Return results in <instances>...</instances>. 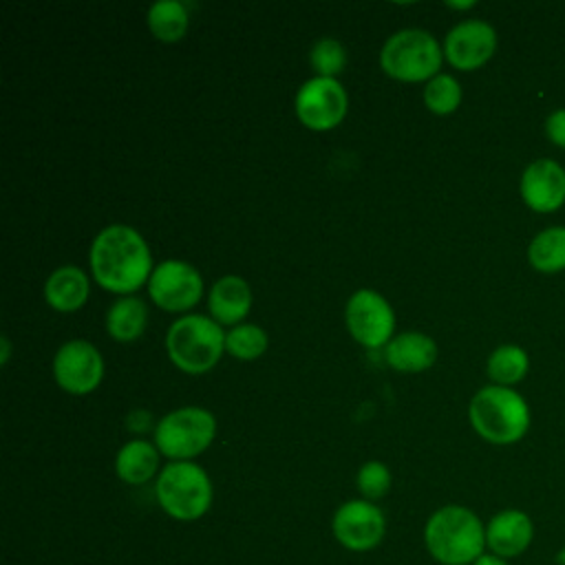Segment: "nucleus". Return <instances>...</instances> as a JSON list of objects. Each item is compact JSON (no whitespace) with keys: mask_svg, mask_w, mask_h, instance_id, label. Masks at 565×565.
I'll return each mask as SVG.
<instances>
[{"mask_svg":"<svg viewBox=\"0 0 565 565\" xmlns=\"http://www.w3.org/2000/svg\"><path fill=\"white\" fill-rule=\"evenodd\" d=\"M95 282L113 294L132 296L152 276V256L143 236L124 223L104 227L88 252Z\"/></svg>","mask_w":565,"mask_h":565,"instance_id":"obj_1","label":"nucleus"},{"mask_svg":"<svg viewBox=\"0 0 565 565\" xmlns=\"http://www.w3.org/2000/svg\"><path fill=\"white\" fill-rule=\"evenodd\" d=\"M424 543L441 565H472L486 550V527L472 510L444 505L428 516Z\"/></svg>","mask_w":565,"mask_h":565,"instance_id":"obj_2","label":"nucleus"},{"mask_svg":"<svg viewBox=\"0 0 565 565\" xmlns=\"http://www.w3.org/2000/svg\"><path fill=\"white\" fill-rule=\"evenodd\" d=\"M468 419L475 433L497 446H510L525 437L530 428V406L512 386L488 384L468 404Z\"/></svg>","mask_w":565,"mask_h":565,"instance_id":"obj_3","label":"nucleus"},{"mask_svg":"<svg viewBox=\"0 0 565 565\" xmlns=\"http://www.w3.org/2000/svg\"><path fill=\"white\" fill-rule=\"evenodd\" d=\"M170 362L190 375L210 371L225 351V333L214 318L188 313L174 320L166 333Z\"/></svg>","mask_w":565,"mask_h":565,"instance_id":"obj_4","label":"nucleus"},{"mask_svg":"<svg viewBox=\"0 0 565 565\" xmlns=\"http://www.w3.org/2000/svg\"><path fill=\"white\" fill-rule=\"evenodd\" d=\"M154 494L161 510L177 521H196L212 505V481L194 461H170L161 468Z\"/></svg>","mask_w":565,"mask_h":565,"instance_id":"obj_5","label":"nucleus"},{"mask_svg":"<svg viewBox=\"0 0 565 565\" xmlns=\"http://www.w3.org/2000/svg\"><path fill=\"white\" fill-rule=\"evenodd\" d=\"M444 60V49L433 33L424 29H402L393 33L382 51L380 66L382 71L399 82H428L439 75Z\"/></svg>","mask_w":565,"mask_h":565,"instance_id":"obj_6","label":"nucleus"},{"mask_svg":"<svg viewBox=\"0 0 565 565\" xmlns=\"http://www.w3.org/2000/svg\"><path fill=\"white\" fill-rule=\"evenodd\" d=\"M216 437V417L201 406H183L154 426V446L172 461H190Z\"/></svg>","mask_w":565,"mask_h":565,"instance_id":"obj_7","label":"nucleus"},{"mask_svg":"<svg viewBox=\"0 0 565 565\" xmlns=\"http://www.w3.org/2000/svg\"><path fill=\"white\" fill-rule=\"evenodd\" d=\"M344 322L353 340L366 349H380L393 340V307L382 294L373 289H358L347 300Z\"/></svg>","mask_w":565,"mask_h":565,"instance_id":"obj_8","label":"nucleus"},{"mask_svg":"<svg viewBox=\"0 0 565 565\" xmlns=\"http://www.w3.org/2000/svg\"><path fill=\"white\" fill-rule=\"evenodd\" d=\"M347 90L335 77L307 79L294 99L296 117L309 130L324 132L335 128L347 115Z\"/></svg>","mask_w":565,"mask_h":565,"instance_id":"obj_9","label":"nucleus"},{"mask_svg":"<svg viewBox=\"0 0 565 565\" xmlns=\"http://www.w3.org/2000/svg\"><path fill=\"white\" fill-rule=\"evenodd\" d=\"M148 296L163 311H188L203 296V278L194 265L170 258L152 269Z\"/></svg>","mask_w":565,"mask_h":565,"instance_id":"obj_10","label":"nucleus"},{"mask_svg":"<svg viewBox=\"0 0 565 565\" xmlns=\"http://www.w3.org/2000/svg\"><path fill=\"white\" fill-rule=\"evenodd\" d=\"M331 532L342 547L351 552H369L382 543L386 519L373 501L351 499L335 510Z\"/></svg>","mask_w":565,"mask_h":565,"instance_id":"obj_11","label":"nucleus"},{"mask_svg":"<svg viewBox=\"0 0 565 565\" xmlns=\"http://www.w3.org/2000/svg\"><path fill=\"white\" fill-rule=\"evenodd\" d=\"M53 377L62 391L86 395L95 391L104 377V358L95 344L86 340H68L53 358Z\"/></svg>","mask_w":565,"mask_h":565,"instance_id":"obj_12","label":"nucleus"},{"mask_svg":"<svg viewBox=\"0 0 565 565\" xmlns=\"http://www.w3.org/2000/svg\"><path fill=\"white\" fill-rule=\"evenodd\" d=\"M497 51V31L486 20H463L444 40V57L457 71L481 68Z\"/></svg>","mask_w":565,"mask_h":565,"instance_id":"obj_13","label":"nucleus"},{"mask_svg":"<svg viewBox=\"0 0 565 565\" xmlns=\"http://www.w3.org/2000/svg\"><path fill=\"white\" fill-rule=\"evenodd\" d=\"M523 203L539 214H552L565 203V168L554 159H534L519 181Z\"/></svg>","mask_w":565,"mask_h":565,"instance_id":"obj_14","label":"nucleus"},{"mask_svg":"<svg viewBox=\"0 0 565 565\" xmlns=\"http://www.w3.org/2000/svg\"><path fill=\"white\" fill-rule=\"evenodd\" d=\"M532 536L534 525L521 510H501L486 525V547L501 558H512L525 552Z\"/></svg>","mask_w":565,"mask_h":565,"instance_id":"obj_15","label":"nucleus"},{"mask_svg":"<svg viewBox=\"0 0 565 565\" xmlns=\"http://www.w3.org/2000/svg\"><path fill=\"white\" fill-rule=\"evenodd\" d=\"M384 360L399 373H422L435 364L437 342L422 331H404L384 347Z\"/></svg>","mask_w":565,"mask_h":565,"instance_id":"obj_16","label":"nucleus"},{"mask_svg":"<svg viewBox=\"0 0 565 565\" xmlns=\"http://www.w3.org/2000/svg\"><path fill=\"white\" fill-rule=\"evenodd\" d=\"M207 309L218 324H241L252 309V289L247 280L234 274L221 276L207 294Z\"/></svg>","mask_w":565,"mask_h":565,"instance_id":"obj_17","label":"nucleus"},{"mask_svg":"<svg viewBox=\"0 0 565 565\" xmlns=\"http://www.w3.org/2000/svg\"><path fill=\"white\" fill-rule=\"evenodd\" d=\"M88 294H90L88 276L84 269L75 265L57 267L44 282L46 305L62 313L77 311L79 307H84V302L88 300Z\"/></svg>","mask_w":565,"mask_h":565,"instance_id":"obj_18","label":"nucleus"},{"mask_svg":"<svg viewBox=\"0 0 565 565\" xmlns=\"http://www.w3.org/2000/svg\"><path fill=\"white\" fill-rule=\"evenodd\" d=\"M159 448L146 439H132L124 444L115 457V472L124 483H148L159 470Z\"/></svg>","mask_w":565,"mask_h":565,"instance_id":"obj_19","label":"nucleus"},{"mask_svg":"<svg viewBox=\"0 0 565 565\" xmlns=\"http://www.w3.org/2000/svg\"><path fill=\"white\" fill-rule=\"evenodd\" d=\"M148 324V305L137 296L117 298L106 311V331L117 342H135Z\"/></svg>","mask_w":565,"mask_h":565,"instance_id":"obj_20","label":"nucleus"},{"mask_svg":"<svg viewBox=\"0 0 565 565\" xmlns=\"http://www.w3.org/2000/svg\"><path fill=\"white\" fill-rule=\"evenodd\" d=\"M527 260L541 274H556L565 269V225H550L541 230L527 245Z\"/></svg>","mask_w":565,"mask_h":565,"instance_id":"obj_21","label":"nucleus"},{"mask_svg":"<svg viewBox=\"0 0 565 565\" xmlns=\"http://www.w3.org/2000/svg\"><path fill=\"white\" fill-rule=\"evenodd\" d=\"M530 369V358L519 344H501L497 347L486 362V373L497 386H514L519 384Z\"/></svg>","mask_w":565,"mask_h":565,"instance_id":"obj_22","label":"nucleus"},{"mask_svg":"<svg viewBox=\"0 0 565 565\" xmlns=\"http://www.w3.org/2000/svg\"><path fill=\"white\" fill-rule=\"evenodd\" d=\"M188 22V9L179 0H159L148 9V29L159 42H179Z\"/></svg>","mask_w":565,"mask_h":565,"instance_id":"obj_23","label":"nucleus"},{"mask_svg":"<svg viewBox=\"0 0 565 565\" xmlns=\"http://www.w3.org/2000/svg\"><path fill=\"white\" fill-rule=\"evenodd\" d=\"M461 84L448 75V73H439L433 79L426 82L424 86V104L430 113L435 115H450L459 108L461 104Z\"/></svg>","mask_w":565,"mask_h":565,"instance_id":"obj_24","label":"nucleus"},{"mask_svg":"<svg viewBox=\"0 0 565 565\" xmlns=\"http://www.w3.org/2000/svg\"><path fill=\"white\" fill-rule=\"evenodd\" d=\"M267 349V333L258 324H236L225 333V351L236 360H256Z\"/></svg>","mask_w":565,"mask_h":565,"instance_id":"obj_25","label":"nucleus"},{"mask_svg":"<svg viewBox=\"0 0 565 565\" xmlns=\"http://www.w3.org/2000/svg\"><path fill=\"white\" fill-rule=\"evenodd\" d=\"M309 62L318 77H335L347 66V51L338 40L322 38L311 46Z\"/></svg>","mask_w":565,"mask_h":565,"instance_id":"obj_26","label":"nucleus"},{"mask_svg":"<svg viewBox=\"0 0 565 565\" xmlns=\"http://www.w3.org/2000/svg\"><path fill=\"white\" fill-rule=\"evenodd\" d=\"M355 483L366 501H377L391 490V470L386 463L371 459L358 470Z\"/></svg>","mask_w":565,"mask_h":565,"instance_id":"obj_27","label":"nucleus"},{"mask_svg":"<svg viewBox=\"0 0 565 565\" xmlns=\"http://www.w3.org/2000/svg\"><path fill=\"white\" fill-rule=\"evenodd\" d=\"M545 137L556 148H565V108H556L545 119Z\"/></svg>","mask_w":565,"mask_h":565,"instance_id":"obj_28","label":"nucleus"},{"mask_svg":"<svg viewBox=\"0 0 565 565\" xmlns=\"http://www.w3.org/2000/svg\"><path fill=\"white\" fill-rule=\"evenodd\" d=\"M472 565H508L505 558L494 556V554H481Z\"/></svg>","mask_w":565,"mask_h":565,"instance_id":"obj_29","label":"nucleus"},{"mask_svg":"<svg viewBox=\"0 0 565 565\" xmlns=\"http://www.w3.org/2000/svg\"><path fill=\"white\" fill-rule=\"evenodd\" d=\"M477 2L475 0H466V2H446V7L450 9H457V11H463V9H472Z\"/></svg>","mask_w":565,"mask_h":565,"instance_id":"obj_30","label":"nucleus"},{"mask_svg":"<svg viewBox=\"0 0 565 565\" xmlns=\"http://www.w3.org/2000/svg\"><path fill=\"white\" fill-rule=\"evenodd\" d=\"M0 340H2V358H0V362H2V364H7V360H9V338H7V335H2Z\"/></svg>","mask_w":565,"mask_h":565,"instance_id":"obj_31","label":"nucleus"}]
</instances>
